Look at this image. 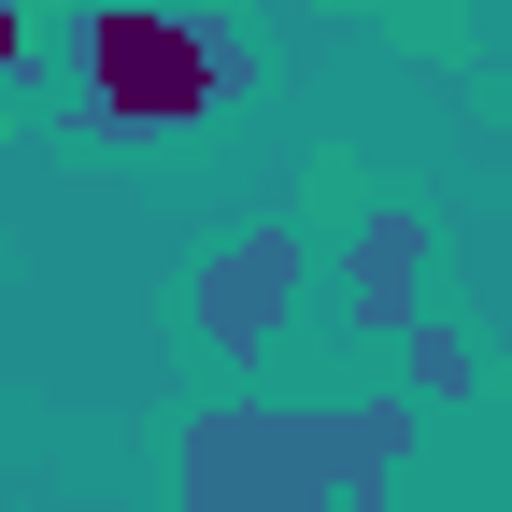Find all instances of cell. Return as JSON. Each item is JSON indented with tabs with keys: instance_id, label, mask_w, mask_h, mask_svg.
<instances>
[{
	"instance_id": "4",
	"label": "cell",
	"mask_w": 512,
	"mask_h": 512,
	"mask_svg": "<svg viewBox=\"0 0 512 512\" xmlns=\"http://www.w3.org/2000/svg\"><path fill=\"white\" fill-rule=\"evenodd\" d=\"M342 299H356V328H427V228L370 214L356 256H342Z\"/></svg>"
},
{
	"instance_id": "6",
	"label": "cell",
	"mask_w": 512,
	"mask_h": 512,
	"mask_svg": "<svg viewBox=\"0 0 512 512\" xmlns=\"http://www.w3.org/2000/svg\"><path fill=\"white\" fill-rule=\"evenodd\" d=\"M0 86H43V15L29 0H0Z\"/></svg>"
},
{
	"instance_id": "5",
	"label": "cell",
	"mask_w": 512,
	"mask_h": 512,
	"mask_svg": "<svg viewBox=\"0 0 512 512\" xmlns=\"http://www.w3.org/2000/svg\"><path fill=\"white\" fill-rule=\"evenodd\" d=\"M399 370H413V399H470V342L456 328H399Z\"/></svg>"
},
{
	"instance_id": "1",
	"label": "cell",
	"mask_w": 512,
	"mask_h": 512,
	"mask_svg": "<svg viewBox=\"0 0 512 512\" xmlns=\"http://www.w3.org/2000/svg\"><path fill=\"white\" fill-rule=\"evenodd\" d=\"M413 456V413L399 399H356V413H271V399H228L185 427V484L171 512H342L356 484H384Z\"/></svg>"
},
{
	"instance_id": "3",
	"label": "cell",
	"mask_w": 512,
	"mask_h": 512,
	"mask_svg": "<svg viewBox=\"0 0 512 512\" xmlns=\"http://www.w3.org/2000/svg\"><path fill=\"white\" fill-rule=\"evenodd\" d=\"M285 313H299V228H228L200 256V342L256 370V356L285 342Z\"/></svg>"
},
{
	"instance_id": "2",
	"label": "cell",
	"mask_w": 512,
	"mask_h": 512,
	"mask_svg": "<svg viewBox=\"0 0 512 512\" xmlns=\"http://www.w3.org/2000/svg\"><path fill=\"white\" fill-rule=\"evenodd\" d=\"M242 100V29L157 15V0H100L72 15V114L86 128H200Z\"/></svg>"
}]
</instances>
